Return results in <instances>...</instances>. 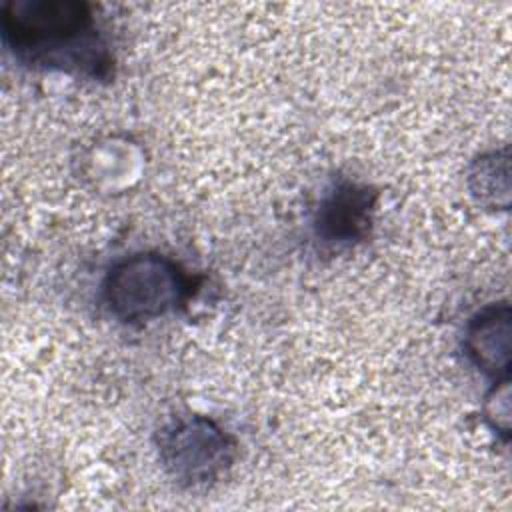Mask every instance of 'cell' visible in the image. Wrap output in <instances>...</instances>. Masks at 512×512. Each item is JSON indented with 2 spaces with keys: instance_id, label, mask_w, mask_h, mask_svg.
I'll return each mask as SVG.
<instances>
[{
  "instance_id": "6da1fadb",
  "label": "cell",
  "mask_w": 512,
  "mask_h": 512,
  "mask_svg": "<svg viewBox=\"0 0 512 512\" xmlns=\"http://www.w3.org/2000/svg\"><path fill=\"white\" fill-rule=\"evenodd\" d=\"M0 14L2 40L18 62L90 80L112 76L114 60L90 4L10 0L2 4Z\"/></svg>"
},
{
  "instance_id": "7a4b0ae2",
  "label": "cell",
  "mask_w": 512,
  "mask_h": 512,
  "mask_svg": "<svg viewBox=\"0 0 512 512\" xmlns=\"http://www.w3.org/2000/svg\"><path fill=\"white\" fill-rule=\"evenodd\" d=\"M192 292V276L176 260L158 252L116 260L100 284V300L108 314L130 326L180 310Z\"/></svg>"
},
{
  "instance_id": "3957f363",
  "label": "cell",
  "mask_w": 512,
  "mask_h": 512,
  "mask_svg": "<svg viewBox=\"0 0 512 512\" xmlns=\"http://www.w3.org/2000/svg\"><path fill=\"white\" fill-rule=\"evenodd\" d=\"M162 470L180 488H200L220 480L236 462V438L210 416H176L156 432Z\"/></svg>"
},
{
  "instance_id": "277c9868",
  "label": "cell",
  "mask_w": 512,
  "mask_h": 512,
  "mask_svg": "<svg viewBox=\"0 0 512 512\" xmlns=\"http://www.w3.org/2000/svg\"><path fill=\"white\" fill-rule=\"evenodd\" d=\"M376 192L352 180L336 182L322 198L316 212V234L328 244L350 246L370 234Z\"/></svg>"
},
{
  "instance_id": "5b68a950",
  "label": "cell",
  "mask_w": 512,
  "mask_h": 512,
  "mask_svg": "<svg viewBox=\"0 0 512 512\" xmlns=\"http://www.w3.org/2000/svg\"><path fill=\"white\" fill-rule=\"evenodd\" d=\"M464 354L492 382L510 378L512 308L508 302L488 304L468 320Z\"/></svg>"
},
{
  "instance_id": "8992f818",
  "label": "cell",
  "mask_w": 512,
  "mask_h": 512,
  "mask_svg": "<svg viewBox=\"0 0 512 512\" xmlns=\"http://www.w3.org/2000/svg\"><path fill=\"white\" fill-rule=\"evenodd\" d=\"M472 198L486 210H508L510 206V156L508 148L476 156L466 174Z\"/></svg>"
},
{
  "instance_id": "52a82bcc",
  "label": "cell",
  "mask_w": 512,
  "mask_h": 512,
  "mask_svg": "<svg viewBox=\"0 0 512 512\" xmlns=\"http://www.w3.org/2000/svg\"><path fill=\"white\" fill-rule=\"evenodd\" d=\"M482 414L486 424L502 436V440H508L510 436V378L492 382V388L484 396Z\"/></svg>"
}]
</instances>
